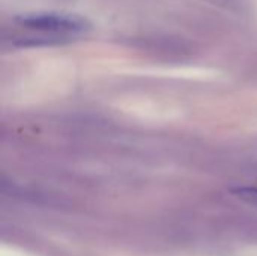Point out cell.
<instances>
[{
	"mask_svg": "<svg viewBox=\"0 0 257 256\" xmlns=\"http://www.w3.org/2000/svg\"><path fill=\"white\" fill-rule=\"evenodd\" d=\"M14 21L30 32L65 38L69 41L71 38L83 35L92 29L89 18L72 12H29L17 15Z\"/></svg>",
	"mask_w": 257,
	"mask_h": 256,
	"instance_id": "cell-1",
	"label": "cell"
},
{
	"mask_svg": "<svg viewBox=\"0 0 257 256\" xmlns=\"http://www.w3.org/2000/svg\"><path fill=\"white\" fill-rule=\"evenodd\" d=\"M220 9H224L227 12L236 14V15H250L251 12V5L248 0H205Z\"/></svg>",
	"mask_w": 257,
	"mask_h": 256,
	"instance_id": "cell-2",
	"label": "cell"
}]
</instances>
